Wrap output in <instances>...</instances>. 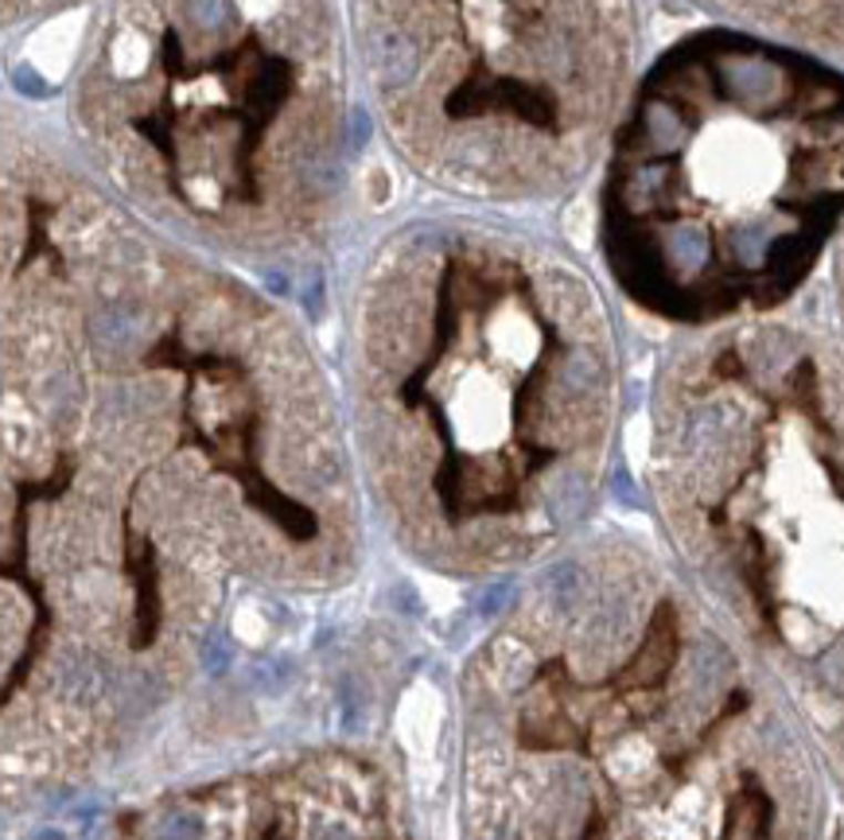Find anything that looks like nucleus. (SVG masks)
<instances>
[{
  "instance_id": "obj_2",
  "label": "nucleus",
  "mask_w": 844,
  "mask_h": 840,
  "mask_svg": "<svg viewBox=\"0 0 844 840\" xmlns=\"http://www.w3.org/2000/svg\"><path fill=\"white\" fill-rule=\"evenodd\" d=\"M40 840H63V832H55V829H43V832H40Z\"/></svg>"
},
{
  "instance_id": "obj_1",
  "label": "nucleus",
  "mask_w": 844,
  "mask_h": 840,
  "mask_svg": "<svg viewBox=\"0 0 844 840\" xmlns=\"http://www.w3.org/2000/svg\"><path fill=\"white\" fill-rule=\"evenodd\" d=\"M494 238L432 234L370 304L367 404L378 468L424 530L494 553L522 537L529 491L553 525L588 502L557 460L607 389L599 355L560 342L549 280Z\"/></svg>"
}]
</instances>
